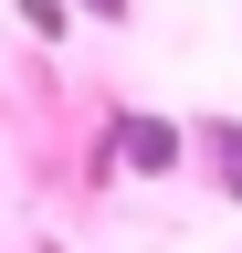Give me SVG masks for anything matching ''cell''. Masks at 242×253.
Masks as SVG:
<instances>
[{
  "label": "cell",
  "instance_id": "1",
  "mask_svg": "<svg viewBox=\"0 0 242 253\" xmlns=\"http://www.w3.org/2000/svg\"><path fill=\"white\" fill-rule=\"evenodd\" d=\"M127 148H137V158H147V169H169V158H179V137H169V126H147V116H137V126H127Z\"/></svg>",
  "mask_w": 242,
  "mask_h": 253
},
{
  "label": "cell",
  "instance_id": "2",
  "mask_svg": "<svg viewBox=\"0 0 242 253\" xmlns=\"http://www.w3.org/2000/svg\"><path fill=\"white\" fill-rule=\"evenodd\" d=\"M200 148H210V158H221V169H232L221 190H232V201H242V126H210V137H200Z\"/></svg>",
  "mask_w": 242,
  "mask_h": 253
},
{
  "label": "cell",
  "instance_id": "3",
  "mask_svg": "<svg viewBox=\"0 0 242 253\" xmlns=\"http://www.w3.org/2000/svg\"><path fill=\"white\" fill-rule=\"evenodd\" d=\"M21 21H32V32H42V42H53V32H64L74 11H64V0H21Z\"/></svg>",
  "mask_w": 242,
  "mask_h": 253
},
{
  "label": "cell",
  "instance_id": "4",
  "mask_svg": "<svg viewBox=\"0 0 242 253\" xmlns=\"http://www.w3.org/2000/svg\"><path fill=\"white\" fill-rule=\"evenodd\" d=\"M84 11H95V21H127V0H84Z\"/></svg>",
  "mask_w": 242,
  "mask_h": 253
}]
</instances>
